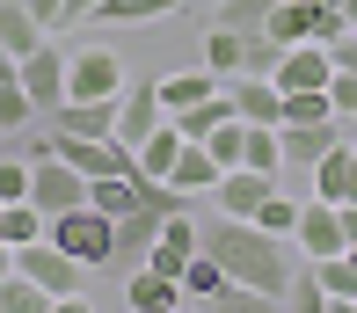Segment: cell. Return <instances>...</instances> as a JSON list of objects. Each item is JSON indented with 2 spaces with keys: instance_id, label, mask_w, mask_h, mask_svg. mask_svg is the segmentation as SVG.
Wrapping results in <instances>:
<instances>
[{
  "instance_id": "6da1fadb",
  "label": "cell",
  "mask_w": 357,
  "mask_h": 313,
  "mask_svg": "<svg viewBox=\"0 0 357 313\" xmlns=\"http://www.w3.org/2000/svg\"><path fill=\"white\" fill-rule=\"evenodd\" d=\"M197 226H204V241H197V248H204V255H219L234 284L263 291V299H284V291H291V270H299V241L263 234L255 219H234V211H219V219H197Z\"/></svg>"
},
{
  "instance_id": "7a4b0ae2",
  "label": "cell",
  "mask_w": 357,
  "mask_h": 313,
  "mask_svg": "<svg viewBox=\"0 0 357 313\" xmlns=\"http://www.w3.org/2000/svg\"><path fill=\"white\" fill-rule=\"evenodd\" d=\"M44 234L59 241L73 262H88V270H102V262H117V219L109 211H95V204H73V211H59Z\"/></svg>"
},
{
  "instance_id": "3957f363",
  "label": "cell",
  "mask_w": 357,
  "mask_h": 313,
  "mask_svg": "<svg viewBox=\"0 0 357 313\" xmlns=\"http://www.w3.org/2000/svg\"><path fill=\"white\" fill-rule=\"evenodd\" d=\"M343 8H328V0H278L270 8V37L278 44H335L343 37Z\"/></svg>"
},
{
  "instance_id": "277c9868",
  "label": "cell",
  "mask_w": 357,
  "mask_h": 313,
  "mask_svg": "<svg viewBox=\"0 0 357 313\" xmlns=\"http://www.w3.org/2000/svg\"><path fill=\"white\" fill-rule=\"evenodd\" d=\"M29 204H37L44 219H59V211L88 204V175H80L66 153H44V160H29Z\"/></svg>"
},
{
  "instance_id": "5b68a950",
  "label": "cell",
  "mask_w": 357,
  "mask_h": 313,
  "mask_svg": "<svg viewBox=\"0 0 357 313\" xmlns=\"http://www.w3.org/2000/svg\"><path fill=\"white\" fill-rule=\"evenodd\" d=\"M124 59L109 52V44H88V52L66 59V95H80V102H109V95H124Z\"/></svg>"
},
{
  "instance_id": "8992f818",
  "label": "cell",
  "mask_w": 357,
  "mask_h": 313,
  "mask_svg": "<svg viewBox=\"0 0 357 313\" xmlns=\"http://www.w3.org/2000/svg\"><path fill=\"white\" fill-rule=\"evenodd\" d=\"M160 124H168L160 73H132V80H124V95H117V139L139 153V139H146V131H160Z\"/></svg>"
},
{
  "instance_id": "52a82bcc",
  "label": "cell",
  "mask_w": 357,
  "mask_h": 313,
  "mask_svg": "<svg viewBox=\"0 0 357 313\" xmlns=\"http://www.w3.org/2000/svg\"><path fill=\"white\" fill-rule=\"evenodd\" d=\"M15 270H22V277H37L52 299H80V270H88V262H73L52 234H44V241H29V248H15Z\"/></svg>"
},
{
  "instance_id": "ba28073f",
  "label": "cell",
  "mask_w": 357,
  "mask_h": 313,
  "mask_svg": "<svg viewBox=\"0 0 357 313\" xmlns=\"http://www.w3.org/2000/svg\"><path fill=\"white\" fill-rule=\"evenodd\" d=\"M15 80H22V95L37 102V117H52V109L66 102V52L44 37L29 59H15Z\"/></svg>"
},
{
  "instance_id": "9c48e42d",
  "label": "cell",
  "mask_w": 357,
  "mask_h": 313,
  "mask_svg": "<svg viewBox=\"0 0 357 313\" xmlns=\"http://www.w3.org/2000/svg\"><path fill=\"white\" fill-rule=\"evenodd\" d=\"M291 241H299V255H306V262H321V255H343V248H350V241H343V211H335L328 197H306V211H299V234H291Z\"/></svg>"
},
{
  "instance_id": "30bf717a",
  "label": "cell",
  "mask_w": 357,
  "mask_h": 313,
  "mask_svg": "<svg viewBox=\"0 0 357 313\" xmlns=\"http://www.w3.org/2000/svg\"><path fill=\"white\" fill-rule=\"evenodd\" d=\"M270 80H278L284 95L328 88V80H335V52H328V44H284V59H278V73H270Z\"/></svg>"
},
{
  "instance_id": "8fae6325",
  "label": "cell",
  "mask_w": 357,
  "mask_h": 313,
  "mask_svg": "<svg viewBox=\"0 0 357 313\" xmlns=\"http://www.w3.org/2000/svg\"><path fill=\"white\" fill-rule=\"evenodd\" d=\"M226 88H234L241 124H284V88H278L270 73H234Z\"/></svg>"
},
{
  "instance_id": "7c38bea8",
  "label": "cell",
  "mask_w": 357,
  "mask_h": 313,
  "mask_svg": "<svg viewBox=\"0 0 357 313\" xmlns=\"http://www.w3.org/2000/svg\"><path fill=\"white\" fill-rule=\"evenodd\" d=\"M284 139V168H314L328 146H343V117H321V124H278Z\"/></svg>"
},
{
  "instance_id": "4fadbf2b",
  "label": "cell",
  "mask_w": 357,
  "mask_h": 313,
  "mask_svg": "<svg viewBox=\"0 0 357 313\" xmlns=\"http://www.w3.org/2000/svg\"><path fill=\"white\" fill-rule=\"evenodd\" d=\"M278 190V175H263V168H226L219 175V211H234V219H255V204H263V197Z\"/></svg>"
},
{
  "instance_id": "5bb4252c",
  "label": "cell",
  "mask_w": 357,
  "mask_h": 313,
  "mask_svg": "<svg viewBox=\"0 0 357 313\" xmlns=\"http://www.w3.org/2000/svg\"><path fill=\"white\" fill-rule=\"evenodd\" d=\"M219 175H226V168L212 160V146H204V139H190L183 153H175V175H168V183L183 190V197H212V190H219Z\"/></svg>"
},
{
  "instance_id": "9a60e30c",
  "label": "cell",
  "mask_w": 357,
  "mask_h": 313,
  "mask_svg": "<svg viewBox=\"0 0 357 313\" xmlns=\"http://www.w3.org/2000/svg\"><path fill=\"white\" fill-rule=\"evenodd\" d=\"M226 73H212V66H197V73H160V102H168V117H183V109H197L204 95H219Z\"/></svg>"
},
{
  "instance_id": "2e32d148",
  "label": "cell",
  "mask_w": 357,
  "mask_h": 313,
  "mask_svg": "<svg viewBox=\"0 0 357 313\" xmlns=\"http://www.w3.org/2000/svg\"><path fill=\"white\" fill-rule=\"evenodd\" d=\"M124 299H132L139 313H168L175 299H183V277H160V270H146V262H132V277H124Z\"/></svg>"
},
{
  "instance_id": "e0dca14e",
  "label": "cell",
  "mask_w": 357,
  "mask_h": 313,
  "mask_svg": "<svg viewBox=\"0 0 357 313\" xmlns=\"http://www.w3.org/2000/svg\"><path fill=\"white\" fill-rule=\"evenodd\" d=\"M44 37H52V29H44L22 0H0V52H8V59H29Z\"/></svg>"
},
{
  "instance_id": "ac0fdd59",
  "label": "cell",
  "mask_w": 357,
  "mask_h": 313,
  "mask_svg": "<svg viewBox=\"0 0 357 313\" xmlns=\"http://www.w3.org/2000/svg\"><path fill=\"white\" fill-rule=\"evenodd\" d=\"M183 124H160V131H146V139H139V175H153V183H168V175H175V153H183Z\"/></svg>"
},
{
  "instance_id": "d6986e66",
  "label": "cell",
  "mask_w": 357,
  "mask_h": 313,
  "mask_svg": "<svg viewBox=\"0 0 357 313\" xmlns=\"http://www.w3.org/2000/svg\"><path fill=\"white\" fill-rule=\"evenodd\" d=\"M350 160H357V146L343 139V146H328V153L306 168V183H314V197H328V204H343L350 197Z\"/></svg>"
},
{
  "instance_id": "ffe728a7",
  "label": "cell",
  "mask_w": 357,
  "mask_h": 313,
  "mask_svg": "<svg viewBox=\"0 0 357 313\" xmlns=\"http://www.w3.org/2000/svg\"><path fill=\"white\" fill-rule=\"evenodd\" d=\"M175 8H183V0H102V8H95V22L132 29V22H168Z\"/></svg>"
},
{
  "instance_id": "44dd1931",
  "label": "cell",
  "mask_w": 357,
  "mask_h": 313,
  "mask_svg": "<svg viewBox=\"0 0 357 313\" xmlns=\"http://www.w3.org/2000/svg\"><path fill=\"white\" fill-rule=\"evenodd\" d=\"M314 270H321V291H328V306H357V248L321 255Z\"/></svg>"
},
{
  "instance_id": "7402d4cb",
  "label": "cell",
  "mask_w": 357,
  "mask_h": 313,
  "mask_svg": "<svg viewBox=\"0 0 357 313\" xmlns=\"http://www.w3.org/2000/svg\"><path fill=\"white\" fill-rule=\"evenodd\" d=\"M226 117H241V109H234V88L204 95V102H197V109H183V117H175V124H183V139H212V131H219Z\"/></svg>"
},
{
  "instance_id": "603a6c76",
  "label": "cell",
  "mask_w": 357,
  "mask_h": 313,
  "mask_svg": "<svg viewBox=\"0 0 357 313\" xmlns=\"http://www.w3.org/2000/svg\"><path fill=\"white\" fill-rule=\"evenodd\" d=\"M226 284H234V277H226V262H219V255H204V248L190 255V270H183V299H219Z\"/></svg>"
},
{
  "instance_id": "cb8c5ba5",
  "label": "cell",
  "mask_w": 357,
  "mask_h": 313,
  "mask_svg": "<svg viewBox=\"0 0 357 313\" xmlns=\"http://www.w3.org/2000/svg\"><path fill=\"white\" fill-rule=\"evenodd\" d=\"M44 306H59V299L37 284V277H22V270L0 277V313H44Z\"/></svg>"
},
{
  "instance_id": "d4e9b609",
  "label": "cell",
  "mask_w": 357,
  "mask_h": 313,
  "mask_svg": "<svg viewBox=\"0 0 357 313\" xmlns=\"http://www.w3.org/2000/svg\"><path fill=\"white\" fill-rule=\"evenodd\" d=\"M204 66L234 80L241 66H248V37H241V29H219V22H212V37H204Z\"/></svg>"
},
{
  "instance_id": "484cf974",
  "label": "cell",
  "mask_w": 357,
  "mask_h": 313,
  "mask_svg": "<svg viewBox=\"0 0 357 313\" xmlns=\"http://www.w3.org/2000/svg\"><path fill=\"white\" fill-rule=\"evenodd\" d=\"M299 211H306V197H284V190H270L263 204H255V226H263V234H299Z\"/></svg>"
},
{
  "instance_id": "4316f807",
  "label": "cell",
  "mask_w": 357,
  "mask_h": 313,
  "mask_svg": "<svg viewBox=\"0 0 357 313\" xmlns=\"http://www.w3.org/2000/svg\"><path fill=\"white\" fill-rule=\"evenodd\" d=\"M270 8H278V0H219L212 22H219V29H241V37H255V29H270Z\"/></svg>"
},
{
  "instance_id": "83f0119b",
  "label": "cell",
  "mask_w": 357,
  "mask_h": 313,
  "mask_svg": "<svg viewBox=\"0 0 357 313\" xmlns=\"http://www.w3.org/2000/svg\"><path fill=\"white\" fill-rule=\"evenodd\" d=\"M204 146H212V160H219V168H241V160H248V124H241V117H226Z\"/></svg>"
},
{
  "instance_id": "f1b7e54d",
  "label": "cell",
  "mask_w": 357,
  "mask_h": 313,
  "mask_svg": "<svg viewBox=\"0 0 357 313\" xmlns=\"http://www.w3.org/2000/svg\"><path fill=\"white\" fill-rule=\"evenodd\" d=\"M29 117H37V102L22 95V80H0V139H15Z\"/></svg>"
},
{
  "instance_id": "f546056e",
  "label": "cell",
  "mask_w": 357,
  "mask_h": 313,
  "mask_svg": "<svg viewBox=\"0 0 357 313\" xmlns=\"http://www.w3.org/2000/svg\"><path fill=\"white\" fill-rule=\"evenodd\" d=\"M321 117H335L328 88H299V95H284V124H321Z\"/></svg>"
},
{
  "instance_id": "4dcf8cb0",
  "label": "cell",
  "mask_w": 357,
  "mask_h": 313,
  "mask_svg": "<svg viewBox=\"0 0 357 313\" xmlns=\"http://www.w3.org/2000/svg\"><path fill=\"white\" fill-rule=\"evenodd\" d=\"M284 299L299 306V313H321V306H328V291H321V270H314V262H306V270H291V291H284Z\"/></svg>"
},
{
  "instance_id": "1f68e13d",
  "label": "cell",
  "mask_w": 357,
  "mask_h": 313,
  "mask_svg": "<svg viewBox=\"0 0 357 313\" xmlns=\"http://www.w3.org/2000/svg\"><path fill=\"white\" fill-rule=\"evenodd\" d=\"M328 102H335V117H357V73H343V66H335V80H328Z\"/></svg>"
},
{
  "instance_id": "d6a6232c",
  "label": "cell",
  "mask_w": 357,
  "mask_h": 313,
  "mask_svg": "<svg viewBox=\"0 0 357 313\" xmlns=\"http://www.w3.org/2000/svg\"><path fill=\"white\" fill-rule=\"evenodd\" d=\"M22 8H29V15H37V22H44V29H66V0H22Z\"/></svg>"
},
{
  "instance_id": "836d02e7",
  "label": "cell",
  "mask_w": 357,
  "mask_h": 313,
  "mask_svg": "<svg viewBox=\"0 0 357 313\" xmlns=\"http://www.w3.org/2000/svg\"><path fill=\"white\" fill-rule=\"evenodd\" d=\"M328 52H335V66H343V73H357V29H343V37H335Z\"/></svg>"
},
{
  "instance_id": "e575fe53",
  "label": "cell",
  "mask_w": 357,
  "mask_h": 313,
  "mask_svg": "<svg viewBox=\"0 0 357 313\" xmlns=\"http://www.w3.org/2000/svg\"><path fill=\"white\" fill-rule=\"evenodd\" d=\"M95 8L102 0H66V22H95Z\"/></svg>"
},
{
  "instance_id": "d590c367",
  "label": "cell",
  "mask_w": 357,
  "mask_h": 313,
  "mask_svg": "<svg viewBox=\"0 0 357 313\" xmlns=\"http://www.w3.org/2000/svg\"><path fill=\"white\" fill-rule=\"evenodd\" d=\"M335 211H343V241L357 248V197H350V204H335Z\"/></svg>"
},
{
  "instance_id": "8d00e7d4",
  "label": "cell",
  "mask_w": 357,
  "mask_h": 313,
  "mask_svg": "<svg viewBox=\"0 0 357 313\" xmlns=\"http://www.w3.org/2000/svg\"><path fill=\"white\" fill-rule=\"evenodd\" d=\"M15 270V248H8V241H0V277H8Z\"/></svg>"
},
{
  "instance_id": "74e56055",
  "label": "cell",
  "mask_w": 357,
  "mask_h": 313,
  "mask_svg": "<svg viewBox=\"0 0 357 313\" xmlns=\"http://www.w3.org/2000/svg\"><path fill=\"white\" fill-rule=\"evenodd\" d=\"M0 80H15V59H8V52H0Z\"/></svg>"
},
{
  "instance_id": "f35d334b",
  "label": "cell",
  "mask_w": 357,
  "mask_h": 313,
  "mask_svg": "<svg viewBox=\"0 0 357 313\" xmlns=\"http://www.w3.org/2000/svg\"><path fill=\"white\" fill-rule=\"evenodd\" d=\"M343 22H350V29H357V0H343Z\"/></svg>"
},
{
  "instance_id": "ab89813d",
  "label": "cell",
  "mask_w": 357,
  "mask_h": 313,
  "mask_svg": "<svg viewBox=\"0 0 357 313\" xmlns=\"http://www.w3.org/2000/svg\"><path fill=\"white\" fill-rule=\"evenodd\" d=\"M0 146H15V139H0Z\"/></svg>"
}]
</instances>
